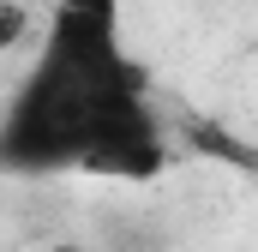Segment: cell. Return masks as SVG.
Instances as JSON below:
<instances>
[{
    "label": "cell",
    "instance_id": "obj_1",
    "mask_svg": "<svg viewBox=\"0 0 258 252\" xmlns=\"http://www.w3.org/2000/svg\"><path fill=\"white\" fill-rule=\"evenodd\" d=\"M42 60L72 72V78H90V84L132 78L126 54H120V6L114 0H54Z\"/></svg>",
    "mask_w": 258,
    "mask_h": 252
},
{
    "label": "cell",
    "instance_id": "obj_2",
    "mask_svg": "<svg viewBox=\"0 0 258 252\" xmlns=\"http://www.w3.org/2000/svg\"><path fill=\"white\" fill-rule=\"evenodd\" d=\"M30 30H36V12H30L24 0H0V54L24 48V42H30Z\"/></svg>",
    "mask_w": 258,
    "mask_h": 252
},
{
    "label": "cell",
    "instance_id": "obj_3",
    "mask_svg": "<svg viewBox=\"0 0 258 252\" xmlns=\"http://www.w3.org/2000/svg\"><path fill=\"white\" fill-rule=\"evenodd\" d=\"M48 252H90V246H78V240H54Z\"/></svg>",
    "mask_w": 258,
    "mask_h": 252
}]
</instances>
